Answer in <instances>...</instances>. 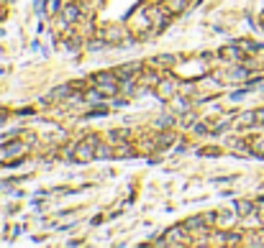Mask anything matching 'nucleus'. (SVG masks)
Masks as SVG:
<instances>
[{"instance_id": "f257e3e1", "label": "nucleus", "mask_w": 264, "mask_h": 248, "mask_svg": "<svg viewBox=\"0 0 264 248\" xmlns=\"http://www.w3.org/2000/svg\"><path fill=\"white\" fill-rule=\"evenodd\" d=\"M95 151H98V138L95 136H90V138H85V141H80V146L75 148V161H90L93 156H95Z\"/></svg>"}, {"instance_id": "f03ea898", "label": "nucleus", "mask_w": 264, "mask_h": 248, "mask_svg": "<svg viewBox=\"0 0 264 248\" xmlns=\"http://www.w3.org/2000/svg\"><path fill=\"white\" fill-rule=\"evenodd\" d=\"M249 77V69L244 67H231L223 72H215V82H244Z\"/></svg>"}, {"instance_id": "7ed1b4c3", "label": "nucleus", "mask_w": 264, "mask_h": 248, "mask_svg": "<svg viewBox=\"0 0 264 248\" xmlns=\"http://www.w3.org/2000/svg\"><path fill=\"white\" fill-rule=\"evenodd\" d=\"M157 95H159L162 100H172V97L177 95V80H172V77H162L159 85H157Z\"/></svg>"}, {"instance_id": "20e7f679", "label": "nucleus", "mask_w": 264, "mask_h": 248, "mask_svg": "<svg viewBox=\"0 0 264 248\" xmlns=\"http://www.w3.org/2000/svg\"><path fill=\"white\" fill-rule=\"evenodd\" d=\"M100 36H103L105 44H123V41L128 39V31H123V29H118V26H111V29H103Z\"/></svg>"}, {"instance_id": "39448f33", "label": "nucleus", "mask_w": 264, "mask_h": 248, "mask_svg": "<svg viewBox=\"0 0 264 248\" xmlns=\"http://www.w3.org/2000/svg\"><path fill=\"white\" fill-rule=\"evenodd\" d=\"M139 69H141V64L139 62H131V64H123V67H118V69H113L116 72V77L121 80V82H131V80H136V75H139Z\"/></svg>"}, {"instance_id": "423d86ee", "label": "nucleus", "mask_w": 264, "mask_h": 248, "mask_svg": "<svg viewBox=\"0 0 264 248\" xmlns=\"http://www.w3.org/2000/svg\"><path fill=\"white\" fill-rule=\"evenodd\" d=\"M187 3H190V0H164V11L169 13V16H177V13H182L185 8H187Z\"/></svg>"}, {"instance_id": "0eeeda50", "label": "nucleus", "mask_w": 264, "mask_h": 248, "mask_svg": "<svg viewBox=\"0 0 264 248\" xmlns=\"http://www.w3.org/2000/svg\"><path fill=\"white\" fill-rule=\"evenodd\" d=\"M62 18H64L67 23L77 21V18H80V8H77V6H67V8H62Z\"/></svg>"}, {"instance_id": "6e6552de", "label": "nucleus", "mask_w": 264, "mask_h": 248, "mask_svg": "<svg viewBox=\"0 0 264 248\" xmlns=\"http://www.w3.org/2000/svg\"><path fill=\"white\" fill-rule=\"evenodd\" d=\"M233 220H236V217H233L231 212H218V215H215V225H218V228H228V225H233Z\"/></svg>"}, {"instance_id": "1a4fd4ad", "label": "nucleus", "mask_w": 264, "mask_h": 248, "mask_svg": "<svg viewBox=\"0 0 264 248\" xmlns=\"http://www.w3.org/2000/svg\"><path fill=\"white\" fill-rule=\"evenodd\" d=\"M236 126H256V115H254V110L238 115V118H236Z\"/></svg>"}, {"instance_id": "9d476101", "label": "nucleus", "mask_w": 264, "mask_h": 248, "mask_svg": "<svg viewBox=\"0 0 264 248\" xmlns=\"http://www.w3.org/2000/svg\"><path fill=\"white\" fill-rule=\"evenodd\" d=\"M18 151H24V143H21V141H13V143L3 146V154H6V156H11V154H18Z\"/></svg>"}, {"instance_id": "9b49d317", "label": "nucleus", "mask_w": 264, "mask_h": 248, "mask_svg": "<svg viewBox=\"0 0 264 248\" xmlns=\"http://www.w3.org/2000/svg\"><path fill=\"white\" fill-rule=\"evenodd\" d=\"M236 210H238L241 215H249V212H254V205L246 202V200H241V202H236Z\"/></svg>"}, {"instance_id": "f8f14e48", "label": "nucleus", "mask_w": 264, "mask_h": 248, "mask_svg": "<svg viewBox=\"0 0 264 248\" xmlns=\"http://www.w3.org/2000/svg\"><path fill=\"white\" fill-rule=\"evenodd\" d=\"M172 62H174L172 57H159V59H151L149 64H154V67H169Z\"/></svg>"}, {"instance_id": "ddd939ff", "label": "nucleus", "mask_w": 264, "mask_h": 248, "mask_svg": "<svg viewBox=\"0 0 264 248\" xmlns=\"http://www.w3.org/2000/svg\"><path fill=\"white\" fill-rule=\"evenodd\" d=\"M95 156H98V159H105V156H113V146H98V151H95Z\"/></svg>"}, {"instance_id": "4468645a", "label": "nucleus", "mask_w": 264, "mask_h": 248, "mask_svg": "<svg viewBox=\"0 0 264 248\" xmlns=\"http://www.w3.org/2000/svg\"><path fill=\"white\" fill-rule=\"evenodd\" d=\"M47 8H49L47 13H49V16H54L57 11H62V3H59V0H47Z\"/></svg>"}, {"instance_id": "2eb2a0df", "label": "nucleus", "mask_w": 264, "mask_h": 248, "mask_svg": "<svg viewBox=\"0 0 264 248\" xmlns=\"http://www.w3.org/2000/svg\"><path fill=\"white\" fill-rule=\"evenodd\" d=\"M221 57H223V59L236 62V59H238V52H236V49H223V52H221Z\"/></svg>"}, {"instance_id": "dca6fc26", "label": "nucleus", "mask_w": 264, "mask_h": 248, "mask_svg": "<svg viewBox=\"0 0 264 248\" xmlns=\"http://www.w3.org/2000/svg\"><path fill=\"white\" fill-rule=\"evenodd\" d=\"M251 148H254L256 154H264V138H256V141L251 143Z\"/></svg>"}, {"instance_id": "f3484780", "label": "nucleus", "mask_w": 264, "mask_h": 248, "mask_svg": "<svg viewBox=\"0 0 264 248\" xmlns=\"http://www.w3.org/2000/svg\"><path fill=\"white\" fill-rule=\"evenodd\" d=\"M254 115H256V126H264V108L254 110Z\"/></svg>"}, {"instance_id": "a211bd4d", "label": "nucleus", "mask_w": 264, "mask_h": 248, "mask_svg": "<svg viewBox=\"0 0 264 248\" xmlns=\"http://www.w3.org/2000/svg\"><path fill=\"white\" fill-rule=\"evenodd\" d=\"M0 18H3V8H0Z\"/></svg>"}, {"instance_id": "6ab92c4d", "label": "nucleus", "mask_w": 264, "mask_h": 248, "mask_svg": "<svg viewBox=\"0 0 264 248\" xmlns=\"http://www.w3.org/2000/svg\"><path fill=\"white\" fill-rule=\"evenodd\" d=\"M261 21H264V13H261Z\"/></svg>"}]
</instances>
